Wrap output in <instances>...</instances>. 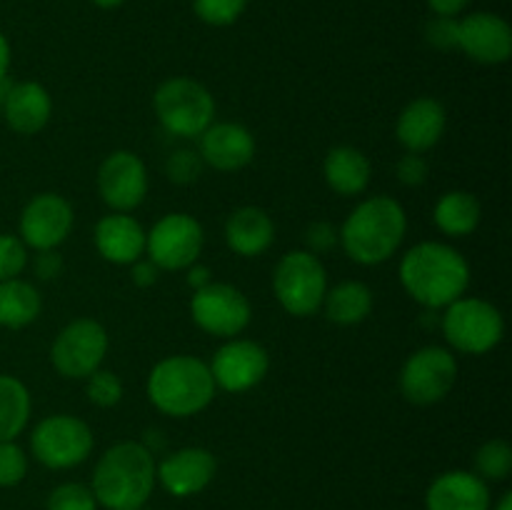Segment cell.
<instances>
[{
	"label": "cell",
	"mask_w": 512,
	"mask_h": 510,
	"mask_svg": "<svg viewBox=\"0 0 512 510\" xmlns=\"http://www.w3.org/2000/svg\"><path fill=\"white\" fill-rule=\"evenodd\" d=\"M400 283L428 310L448 308L470 285V265L453 245L418 243L400 260Z\"/></svg>",
	"instance_id": "obj_1"
},
{
	"label": "cell",
	"mask_w": 512,
	"mask_h": 510,
	"mask_svg": "<svg viewBox=\"0 0 512 510\" xmlns=\"http://www.w3.org/2000/svg\"><path fill=\"white\" fill-rule=\"evenodd\" d=\"M155 465V455L143 443L123 440L100 455L90 490L105 510L145 508L158 483Z\"/></svg>",
	"instance_id": "obj_2"
},
{
	"label": "cell",
	"mask_w": 512,
	"mask_h": 510,
	"mask_svg": "<svg viewBox=\"0 0 512 510\" xmlns=\"http://www.w3.org/2000/svg\"><path fill=\"white\" fill-rule=\"evenodd\" d=\"M405 230L408 218L403 205L390 195H373L348 215L338 238L355 263L378 265L400 248Z\"/></svg>",
	"instance_id": "obj_3"
},
{
	"label": "cell",
	"mask_w": 512,
	"mask_h": 510,
	"mask_svg": "<svg viewBox=\"0 0 512 510\" xmlns=\"http://www.w3.org/2000/svg\"><path fill=\"white\" fill-rule=\"evenodd\" d=\"M215 388L218 385L210 365L193 355H170L148 375L150 403L173 418H190L208 408L215 398Z\"/></svg>",
	"instance_id": "obj_4"
},
{
	"label": "cell",
	"mask_w": 512,
	"mask_h": 510,
	"mask_svg": "<svg viewBox=\"0 0 512 510\" xmlns=\"http://www.w3.org/2000/svg\"><path fill=\"white\" fill-rule=\"evenodd\" d=\"M155 113L168 133L200 138L213 125L215 100L205 85L190 78H170L155 90Z\"/></svg>",
	"instance_id": "obj_5"
},
{
	"label": "cell",
	"mask_w": 512,
	"mask_h": 510,
	"mask_svg": "<svg viewBox=\"0 0 512 510\" xmlns=\"http://www.w3.org/2000/svg\"><path fill=\"white\" fill-rule=\"evenodd\" d=\"M278 303L295 318H308L323 305L328 293V275L318 255L310 250H293L280 258L273 275Z\"/></svg>",
	"instance_id": "obj_6"
},
{
	"label": "cell",
	"mask_w": 512,
	"mask_h": 510,
	"mask_svg": "<svg viewBox=\"0 0 512 510\" xmlns=\"http://www.w3.org/2000/svg\"><path fill=\"white\" fill-rule=\"evenodd\" d=\"M445 340L460 353L483 355L503 340L505 320L493 303L480 298H458L440 318Z\"/></svg>",
	"instance_id": "obj_7"
},
{
	"label": "cell",
	"mask_w": 512,
	"mask_h": 510,
	"mask_svg": "<svg viewBox=\"0 0 512 510\" xmlns=\"http://www.w3.org/2000/svg\"><path fill=\"white\" fill-rule=\"evenodd\" d=\"M93 443L90 425L73 415L43 418L30 435V450L35 460L50 470H68L88 460Z\"/></svg>",
	"instance_id": "obj_8"
},
{
	"label": "cell",
	"mask_w": 512,
	"mask_h": 510,
	"mask_svg": "<svg viewBox=\"0 0 512 510\" xmlns=\"http://www.w3.org/2000/svg\"><path fill=\"white\" fill-rule=\"evenodd\" d=\"M458 380V360L450 350L428 345L405 360L400 370V390L415 405L440 403Z\"/></svg>",
	"instance_id": "obj_9"
},
{
	"label": "cell",
	"mask_w": 512,
	"mask_h": 510,
	"mask_svg": "<svg viewBox=\"0 0 512 510\" xmlns=\"http://www.w3.org/2000/svg\"><path fill=\"white\" fill-rule=\"evenodd\" d=\"M203 228L188 213H168L145 233V253L158 270H185L203 250Z\"/></svg>",
	"instance_id": "obj_10"
},
{
	"label": "cell",
	"mask_w": 512,
	"mask_h": 510,
	"mask_svg": "<svg viewBox=\"0 0 512 510\" xmlns=\"http://www.w3.org/2000/svg\"><path fill=\"white\" fill-rule=\"evenodd\" d=\"M108 353V333L90 318L65 325L50 348V360L63 378H88Z\"/></svg>",
	"instance_id": "obj_11"
},
{
	"label": "cell",
	"mask_w": 512,
	"mask_h": 510,
	"mask_svg": "<svg viewBox=\"0 0 512 510\" xmlns=\"http://www.w3.org/2000/svg\"><path fill=\"white\" fill-rule=\"evenodd\" d=\"M190 313L195 325L215 338H235L248 328L253 318L248 298L228 283H208L205 288L195 290Z\"/></svg>",
	"instance_id": "obj_12"
},
{
	"label": "cell",
	"mask_w": 512,
	"mask_h": 510,
	"mask_svg": "<svg viewBox=\"0 0 512 510\" xmlns=\"http://www.w3.org/2000/svg\"><path fill=\"white\" fill-rule=\"evenodd\" d=\"M98 190L115 213H130L148 195V170L130 150H115L98 170Z\"/></svg>",
	"instance_id": "obj_13"
},
{
	"label": "cell",
	"mask_w": 512,
	"mask_h": 510,
	"mask_svg": "<svg viewBox=\"0 0 512 510\" xmlns=\"http://www.w3.org/2000/svg\"><path fill=\"white\" fill-rule=\"evenodd\" d=\"M73 205L58 193H40L20 215V240L25 248L55 250L73 230Z\"/></svg>",
	"instance_id": "obj_14"
},
{
	"label": "cell",
	"mask_w": 512,
	"mask_h": 510,
	"mask_svg": "<svg viewBox=\"0 0 512 510\" xmlns=\"http://www.w3.org/2000/svg\"><path fill=\"white\" fill-rule=\"evenodd\" d=\"M268 368L270 358L263 345L233 338L213 355L210 373H213L215 385L228 393H245L268 375Z\"/></svg>",
	"instance_id": "obj_15"
},
{
	"label": "cell",
	"mask_w": 512,
	"mask_h": 510,
	"mask_svg": "<svg viewBox=\"0 0 512 510\" xmlns=\"http://www.w3.org/2000/svg\"><path fill=\"white\" fill-rule=\"evenodd\" d=\"M218 473V460L205 448H180L165 455L163 463L155 465V478L163 485L165 493L175 498L198 495L213 483Z\"/></svg>",
	"instance_id": "obj_16"
},
{
	"label": "cell",
	"mask_w": 512,
	"mask_h": 510,
	"mask_svg": "<svg viewBox=\"0 0 512 510\" xmlns=\"http://www.w3.org/2000/svg\"><path fill=\"white\" fill-rule=\"evenodd\" d=\"M458 48L468 58L498 65L512 55V30L508 20L495 13H473L458 20Z\"/></svg>",
	"instance_id": "obj_17"
},
{
	"label": "cell",
	"mask_w": 512,
	"mask_h": 510,
	"mask_svg": "<svg viewBox=\"0 0 512 510\" xmlns=\"http://www.w3.org/2000/svg\"><path fill=\"white\" fill-rule=\"evenodd\" d=\"M490 488L478 473L448 470L430 483L425 510H490Z\"/></svg>",
	"instance_id": "obj_18"
},
{
	"label": "cell",
	"mask_w": 512,
	"mask_h": 510,
	"mask_svg": "<svg viewBox=\"0 0 512 510\" xmlns=\"http://www.w3.org/2000/svg\"><path fill=\"white\" fill-rule=\"evenodd\" d=\"M200 158L210 168L233 173L255 158V138L245 125L213 123L200 135Z\"/></svg>",
	"instance_id": "obj_19"
},
{
	"label": "cell",
	"mask_w": 512,
	"mask_h": 510,
	"mask_svg": "<svg viewBox=\"0 0 512 510\" xmlns=\"http://www.w3.org/2000/svg\"><path fill=\"white\" fill-rule=\"evenodd\" d=\"M448 125L445 108L435 98H418L400 113L395 135L408 153H425L440 143Z\"/></svg>",
	"instance_id": "obj_20"
},
{
	"label": "cell",
	"mask_w": 512,
	"mask_h": 510,
	"mask_svg": "<svg viewBox=\"0 0 512 510\" xmlns=\"http://www.w3.org/2000/svg\"><path fill=\"white\" fill-rule=\"evenodd\" d=\"M50 113H53V100H50L48 90L33 80L10 85L8 93L3 95L0 115L5 118L8 128L20 135H35L38 130H43L48 125Z\"/></svg>",
	"instance_id": "obj_21"
},
{
	"label": "cell",
	"mask_w": 512,
	"mask_h": 510,
	"mask_svg": "<svg viewBox=\"0 0 512 510\" xmlns=\"http://www.w3.org/2000/svg\"><path fill=\"white\" fill-rule=\"evenodd\" d=\"M95 248L115 265H133L145 253V230L128 213H110L95 225Z\"/></svg>",
	"instance_id": "obj_22"
},
{
	"label": "cell",
	"mask_w": 512,
	"mask_h": 510,
	"mask_svg": "<svg viewBox=\"0 0 512 510\" xmlns=\"http://www.w3.org/2000/svg\"><path fill=\"white\" fill-rule=\"evenodd\" d=\"M275 240V225L265 210L245 205L238 208L225 223V243L233 253L243 255V258H255L263 255L265 250L273 245Z\"/></svg>",
	"instance_id": "obj_23"
},
{
	"label": "cell",
	"mask_w": 512,
	"mask_h": 510,
	"mask_svg": "<svg viewBox=\"0 0 512 510\" xmlns=\"http://www.w3.org/2000/svg\"><path fill=\"white\" fill-rule=\"evenodd\" d=\"M370 160L365 158V153H360L358 148H350V145H340L333 148L325 155L323 163V175L325 183L335 190L338 195H360L370 183Z\"/></svg>",
	"instance_id": "obj_24"
},
{
	"label": "cell",
	"mask_w": 512,
	"mask_h": 510,
	"mask_svg": "<svg viewBox=\"0 0 512 510\" xmlns=\"http://www.w3.org/2000/svg\"><path fill=\"white\" fill-rule=\"evenodd\" d=\"M325 315L338 325H355L363 323L373 310V293L365 283L358 280H345L328 290L323 298Z\"/></svg>",
	"instance_id": "obj_25"
},
{
	"label": "cell",
	"mask_w": 512,
	"mask_h": 510,
	"mask_svg": "<svg viewBox=\"0 0 512 510\" xmlns=\"http://www.w3.org/2000/svg\"><path fill=\"white\" fill-rule=\"evenodd\" d=\"M435 225L443 230L445 235L453 238H463L470 235L480 223V203L473 193L468 190H450L435 205Z\"/></svg>",
	"instance_id": "obj_26"
},
{
	"label": "cell",
	"mask_w": 512,
	"mask_h": 510,
	"mask_svg": "<svg viewBox=\"0 0 512 510\" xmlns=\"http://www.w3.org/2000/svg\"><path fill=\"white\" fill-rule=\"evenodd\" d=\"M40 295L28 280H0V325L3 328H25L40 315Z\"/></svg>",
	"instance_id": "obj_27"
},
{
	"label": "cell",
	"mask_w": 512,
	"mask_h": 510,
	"mask_svg": "<svg viewBox=\"0 0 512 510\" xmlns=\"http://www.w3.org/2000/svg\"><path fill=\"white\" fill-rule=\"evenodd\" d=\"M30 420V393L13 375H0V443L15 440Z\"/></svg>",
	"instance_id": "obj_28"
},
{
	"label": "cell",
	"mask_w": 512,
	"mask_h": 510,
	"mask_svg": "<svg viewBox=\"0 0 512 510\" xmlns=\"http://www.w3.org/2000/svg\"><path fill=\"white\" fill-rule=\"evenodd\" d=\"M512 470V448L505 440H488L475 455V473L485 483H500Z\"/></svg>",
	"instance_id": "obj_29"
},
{
	"label": "cell",
	"mask_w": 512,
	"mask_h": 510,
	"mask_svg": "<svg viewBox=\"0 0 512 510\" xmlns=\"http://www.w3.org/2000/svg\"><path fill=\"white\" fill-rule=\"evenodd\" d=\"M248 8V0H193V10L203 23L225 28L233 25Z\"/></svg>",
	"instance_id": "obj_30"
},
{
	"label": "cell",
	"mask_w": 512,
	"mask_h": 510,
	"mask_svg": "<svg viewBox=\"0 0 512 510\" xmlns=\"http://www.w3.org/2000/svg\"><path fill=\"white\" fill-rule=\"evenodd\" d=\"M48 510H98L93 490L83 483H63L48 495Z\"/></svg>",
	"instance_id": "obj_31"
},
{
	"label": "cell",
	"mask_w": 512,
	"mask_h": 510,
	"mask_svg": "<svg viewBox=\"0 0 512 510\" xmlns=\"http://www.w3.org/2000/svg\"><path fill=\"white\" fill-rule=\"evenodd\" d=\"M88 398L98 408H113L123 398V383L113 370H95L88 375Z\"/></svg>",
	"instance_id": "obj_32"
},
{
	"label": "cell",
	"mask_w": 512,
	"mask_h": 510,
	"mask_svg": "<svg viewBox=\"0 0 512 510\" xmlns=\"http://www.w3.org/2000/svg\"><path fill=\"white\" fill-rule=\"evenodd\" d=\"M28 475V455L13 440L0 443V488H13Z\"/></svg>",
	"instance_id": "obj_33"
},
{
	"label": "cell",
	"mask_w": 512,
	"mask_h": 510,
	"mask_svg": "<svg viewBox=\"0 0 512 510\" xmlns=\"http://www.w3.org/2000/svg\"><path fill=\"white\" fill-rule=\"evenodd\" d=\"M28 265V250L18 235H0V280H13Z\"/></svg>",
	"instance_id": "obj_34"
},
{
	"label": "cell",
	"mask_w": 512,
	"mask_h": 510,
	"mask_svg": "<svg viewBox=\"0 0 512 510\" xmlns=\"http://www.w3.org/2000/svg\"><path fill=\"white\" fill-rule=\"evenodd\" d=\"M165 173H168L173 183L188 185L198 180L200 173H203V158L193 153V150H175L168 158V163H165Z\"/></svg>",
	"instance_id": "obj_35"
},
{
	"label": "cell",
	"mask_w": 512,
	"mask_h": 510,
	"mask_svg": "<svg viewBox=\"0 0 512 510\" xmlns=\"http://www.w3.org/2000/svg\"><path fill=\"white\" fill-rule=\"evenodd\" d=\"M395 173H398V180L403 185H408V188H418V185H423L425 180H428L430 165L428 160L423 158V153H408L398 160Z\"/></svg>",
	"instance_id": "obj_36"
},
{
	"label": "cell",
	"mask_w": 512,
	"mask_h": 510,
	"mask_svg": "<svg viewBox=\"0 0 512 510\" xmlns=\"http://www.w3.org/2000/svg\"><path fill=\"white\" fill-rule=\"evenodd\" d=\"M425 38L440 50L458 48V18H438L435 15V20H430L428 28H425Z\"/></svg>",
	"instance_id": "obj_37"
},
{
	"label": "cell",
	"mask_w": 512,
	"mask_h": 510,
	"mask_svg": "<svg viewBox=\"0 0 512 510\" xmlns=\"http://www.w3.org/2000/svg\"><path fill=\"white\" fill-rule=\"evenodd\" d=\"M338 240H340L338 230H335L330 223H325V220L313 223L308 228V233H305V243H308V250L313 255L328 253L330 248H335V243H338Z\"/></svg>",
	"instance_id": "obj_38"
},
{
	"label": "cell",
	"mask_w": 512,
	"mask_h": 510,
	"mask_svg": "<svg viewBox=\"0 0 512 510\" xmlns=\"http://www.w3.org/2000/svg\"><path fill=\"white\" fill-rule=\"evenodd\" d=\"M35 273L43 280H53L63 273V258L55 250H40L38 260H35Z\"/></svg>",
	"instance_id": "obj_39"
},
{
	"label": "cell",
	"mask_w": 512,
	"mask_h": 510,
	"mask_svg": "<svg viewBox=\"0 0 512 510\" xmlns=\"http://www.w3.org/2000/svg\"><path fill=\"white\" fill-rule=\"evenodd\" d=\"M133 283L138 288H150L158 280V265L150 263V260H135L133 263Z\"/></svg>",
	"instance_id": "obj_40"
},
{
	"label": "cell",
	"mask_w": 512,
	"mask_h": 510,
	"mask_svg": "<svg viewBox=\"0 0 512 510\" xmlns=\"http://www.w3.org/2000/svg\"><path fill=\"white\" fill-rule=\"evenodd\" d=\"M470 0H428L430 10H433L438 18H458L465 8H468Z\"/></svg>",
	"instance_id": "obj_41"
},
{
	"label": "cell",
	"mask_w": 512,
	"mask_h": 510,
	"mask_svg": "<svg viewBox=\"0 0 512 510\" xmlns=\"http://www.w3.org/2000/svg\"><path fill=\"white\" fill-rule=\"evenodd\" d=\"M208 283H213V280H210V270L205 268V265H198V263L190 265V268H188V285H193L195 290H200V288H205Z\"/></svg>",
	"instance_id": "obj_42"
},
{
	"label": "cell",
	"mask_w": 512,
	"mask_h": 510,
	"mask_svg": "<svg viewBox=\"0 0 512 510\" xmlns=\"http://www.w3.org/2000/svg\"><path fill=\"white\" fill-rule=\"evenodd\" d=\"M8 68H10V43L3 33H0V83L8 80Z\"/></svg>",
	"instance_id": "obj_43"
},
{
	"label": "cell",
	"mask_w": 512,
	"mask_h": 510,
	"mask_svg": "<svg viewBox=\"0 0 512 510\" xmlns=\"http://www.w3.org/2000/svg\"><path fill=\"white\" fill-rule=\"evenodd\" d=\"M493 510H512V493H510V490H508V493L500 495V500L493 505Z\"/></svg>",
	"instance_id": "obj_44"
},
{
	"label": "cell",
	"mask_w": 512,
	"mask_h": 510,
	"mask_svg": "<svg viewBox=\"0 0 512 510\" xmlns=\"http://www.w3.org/2000/svg\"><path fill=\"white\" fill-rule=\"evenodd\" d=\"M90 3L98 5V8H103V10H113V8H120L125 0H90Z\"/></svg>",
	"instance_id": "obj_45"
},
{
	"label": "cell",
	"mask_w": 512,
	"mask_h": 510,
	"mask_svg": "<svg viewBox=\"0 0 512 510\" xmlns=\"http://www.w3.org/2000/svg\"><path fill=\"white\" fill-rule=\"evenodd\" d=\"M8 88H10V83L8 80H3V83H0V108H3V95L8 93Z\"/></svg>",
	"instance_id": "obj_46"
},
{
	"label": "cell",
	"mask_w": 512,
	"mask_h": 510,
	"mask_svg": "<svg viewBox=\"0 0 512 510\" xmlns=\"http://www.w3.org/2000/svg\"><path fill=\"white\" fill-rule=\"evenodd\" d=\"M138 510H145V508H138Z\"/></svg>",
	"instance_id": "obj_47"
}]
</instances>
